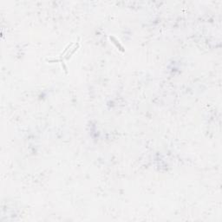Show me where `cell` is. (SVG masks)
Listing matches in <instances>:
<instances>
[{
    "mask_svg": "<svg viewBox=\"0 0 222 222\" xmlns=\"http://www.w3.org/2000/svg\"><path fill=\"white\" fill-rule=\"evenodd\" d=\"M109 38H110V40H112V41H113V43H114V44H116V47H117L118 49H119L120 50H121V51H124L123 47H122V46L119 44V42H118L117 40H116V38L114 37V36H110Z\"/></svg>",
    "mask_w": 222,
    "mask_h": 222,
    "instance_id": "6da1fadb",
    "label": "cell"
}]
</instances>
